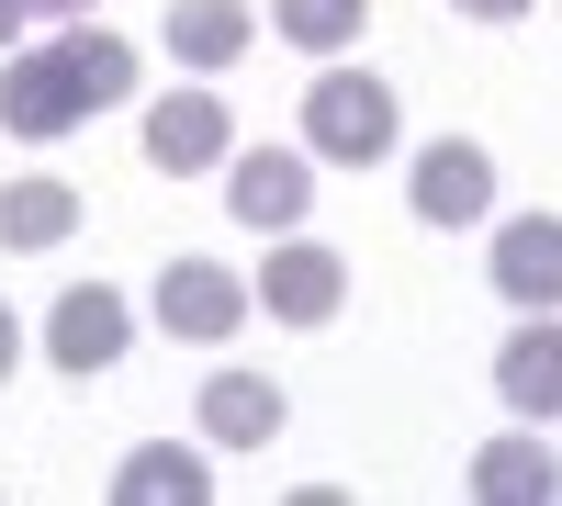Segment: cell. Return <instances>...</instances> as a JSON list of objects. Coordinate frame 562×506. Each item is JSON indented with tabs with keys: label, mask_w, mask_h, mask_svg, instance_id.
Instances as JSON below:
<instances>
[{
	"label": "cell",
	"mask_w": 562,
	"mask_h": 506,
	"mask_svg": "<svg viewBox=\"0 0 562 506\" xmlns=\"http://www.w3.org/2000/svg\"><path fill=\"white\" fill-rule=\"evenodd\" d=\"M248 45H259V23H248V0H169V57L180 68H237L248 57Z\"/></svg>",
	"instance_id": "5bb4252c"
},
{
	"label": "cell",
	"mask_w": 562,
	"mask_h": 506,
	"mask_svg": "<svg viewBox=\"0 0 562 506\" xmlns=\"http://www.w3.org/2000/svg\"><path fill=\"white\" fill-rule=\"evenodd\" d=\"M34 34V0H0V45H23Z\"/></svg>",
	"instance_id": "ffe728a7"
},
{
	"label": "cell",
	"mask_w": 562,
	"mask_h": 506,
	"mask_svg": "<svg viewBox=\"0 0 562 506\" xmlns=\"http://www.w3.org/2000/svg\"><path fill=\"white\" fill-rule=\"evenodd\" d=\"M113 102H135V45L102 23H57L45 45H23L0 68V135H23V147H57Z\"/></svg>",
	"instance_id": "6da1fadb"
},
{
	"label": "cell",
	"mask_w": 562,
	"mask_h": 506,
	"mask_svg": "<svg viewBox=\"0 0 562 506\" xmlns=\"http://www.w3.org/2000/svg\"><path fill=\"white\" fill-rule=\"evenodd\" d=\"M248 293H259L270 327H338V304H349V259L315 248V237H293V248H270V270H259Z\"/></svg>",
	"instance_id": "ba28073f"
},
{
	"label": "cell",
	"mask_w": 562,
	"mask_h": 506,
	"mask_svg": "<svg viewBox=\"0 0 562 506\" xmlns=\"http://www.w3.org/2000/svg\"><path fill=\"white\" fill-rule=\"evenodd\" d=\"M248 315H259V293H248L225 259H169V270H158V327H169V338L225 349V338L248 327Z\"/></svg>",
	"instance_id": "3957f363"
},
{
	"label": "cell",
	"mask_w": 562,
	"mask_h": 506,
	"mask_svg": "<svg viewBox=\"0 0 562 506\" xmlns=\"http://www.w3.org/2000/svg\"><path fill=\"white\" fill-rule=\"evenodd\" d=\"M102 0H34V23H90Z\"/></svg>",
	"instance_id": "d6986e66"
},
{
	"label": "cell",
	"mask_w": 562,
	"mask_h": 506,
	"mask_svg": "<svg viewBox=\"0 0 562 506\" xmlns=\"http://www.w3.org/2000/svg\"><path fill=\"white\" fill-rule=\"evenodd\" d=\"M192 417H203V450H270L281 428H293V394H281L270 372H214L192 394Z\"/></svg>",
	"instance_id": "30bf717a"
},
{
	"label": "cell",
	"mask_w": 562,
	"mask_h": 506,
	"mask_svg": "<svg viewBox=\"0 0 562 506\" xmlns=\"http://www.w3.org/2000/svg\"><path fill=\"white\" fill-rule=\"evenodd\" d=\"M495 394H506V417H562V315H529L518 338L495 349Z\"/></svg>",
	"instance_id": "7c38bea8"
},
{
	"label": "cell",
	"mask_w": 562,
	"mask_h": 506,
	"mask_svg": "<svg viewBox=\"0 0 562 506\" xmlns=\"http://www.w3.org/2000/svg\"><path fill=\"white\" fill-rule=\"evenodd\" d=\"M124 349H135V304H124L113 282H79V293H57V315H45V360H57L68 383L113 372Z\"/></svg>",
	"instance_id": "8992f818"
},
{
	"label": "cell",
	"mask_w": 562,
	"mask_h": 506,
	"mask_svg": "<svg viewBox=\"0 0 562 506\" xmlns=\"http://www.w3.org/2000/svg\"><path fill=\"white\" fill-rule=\"evenodd\" d=\"M68 237H79V192H68V180H45V169L0 180V248L34 259V248H68Z\"/></svg>",
	"instance_id": "9a60e30c"
},
{
	"label": "cell",
	"mask_w": 562,
	"mask_h": 506,
	"mask_svg": "<svg viewBox=\"0 0 562 506\" xmlns=\"http://www.w3.org/2000/svg\"><path fill=\"white\" fill-rule=\"evenodd\" d=\"M484 282L518 315H562V214H506L484 248Z\"/></svg>",
	"instance_id": "9c48e42d"
},
{
	"label": "cell",
	"mask_w": 562,
	"mask_h": 506,
	"mask_svg": "<svg viewBox=\"0 0 562 506\" xmlns=\"http://www.w3.org/2000/svg\"><path fill=\"white\" fill-rule=\"evenodd\" d=\"M12 360H23V315L0 304V383H12Z\"/></svg>",
	"instance_id": "ac0fdd59"
},
{
	"label": "cell",
	"mask_w": 562,
	"mask_h": 506,
	"mask_svg": "<svg viewBox=\"0 0 562 506\" xmlns=\"http://www.w3.org/2000/svg\"><path fill=\"white\" fill-rule=\"evenodd\" d=\"M360 23H371V0H270V34L304 45V57H338Z\"/></svg>",
	"instance_id": "2e32d148"
},
{
	"label": "cell",
	"mask_w": 562,
	"mask_h": 506,
	"mask_svg": "<svg viewBox=\"0 0 562 506\" xmlns=\"http://www.w3.org/2000/svg\"><path fill=\"white\" fill-rule=\"evenodd\" d=\"M450 12H461V23H529L540 0H450Z\"/></svg>",
	"instance_id": "e0dca14e"
},
{
	"label": "cell",
	"mask_w": 562,
	"mask_h": 506,
	"mask_svg": "<svg viewBox=\"0 0 562 506\" xmlns=\"http://www.w3.org/2000/svg\"><path fill=\"white\" fill-rule=\"evenodd\" d=\"M113 506H214V473H203V450H180V439H147V450H124V473H113Z\"/></svg>",
	"instance_id": "4fadbf2b"
},
{
	"label": "cell",
	"mask_w": 562,
	"mask_h": 506,
	"mask_svg": "<svg viewBox=\"0 0 562 506\" xmlns=\"http://www.w3.org/2000/svg\"><path fill=\"white\" fill-rule=\"evenodd\" d=\"M237 158V113L214 102V90H169V102H147V169L158 180H203Z\"/></svg>",
	"instance_id": "52a82bcc"
},
{
	"label": "cell",
	"mask_w": 562,
	"mask_h": 506,
	"mask_svg": "<svg viewBox=\"0 0 562 506\" xmlns=\"http://www.w3.org/2000/svg\"><path fill=\"white\" fill-rule=\"evenodd\" d=\"M225 214L259 225V237H293L315 214V158L304 147H237L225 158Z\"/></svg>",
	"instance_id": "5b68a950"
},
{
	"label": "cell",
	"mask_w": 562,
	"mask_h": 506,
	"mask_svg": "<svg viewBox=\"0 0 562 506\" xmlns=\"http://www.w3.org/2000/svg\"><path fill=\"white\" fill-rule=\"evenodd\" d=\"M461 484H473V506H551V495H562V462H551L540 428H506V439L473 450V473H461Z\"/></svg>",
	"instance_id": "8fae6325"
},
{
	"label": "cell",
	"mask_w": 562,
	"mask_h": 506,
	"mask_svg": "<svg viewBox=\"0 0 562 506\" xmlns=\"http://www.w3.org/2000/svg\"><path fill=\"white\" fill-rule=\"evenodd\" d=\"M405 203H416V225L461 237V225H484V214H495V158L473 147V135H439V147H416Z\"/></svg>",
	"instance_id": "277c9868"
},
{
	"label": "cell",
	"mask_w": 562,
	"mask_h": 506,
	"mask_svg": "<svg viewBox=\"0 0 562 506\" xmlns=\"http://www.w3.org/2000/svg\"><path fill=\"white\" fill-rule=\"evenodd\" d=\"M394 90L371 79V68H326L315 90H304V158H326V169H371V158H394Z\"/></svg>",
	"instance_id": "7a4b0ae2"
}]
</instances>
